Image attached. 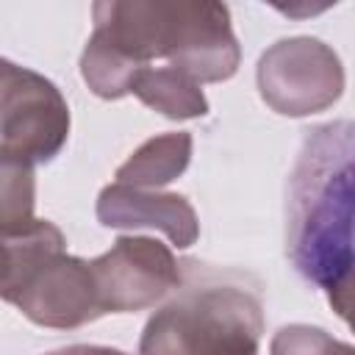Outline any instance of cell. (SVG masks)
I'll return each instance as SVG.
<instances>
[{
  "label": "cell",
  "mask_w": 355,
  "mask_h": 355,
  "mask_svg": "<svg viewBox=\"0 0 355 355\" xmlns=\"http://www.w3.org/2000/svg\"><path fill=\"white\" fill-rule=\"evenodd\" d=\"M263 3L288 19H311L330 11L338 0H263Z\"/></svg>",
  "instance_id": "4fadbf2b"
},
{
  "label": "cell",
  "mask_w": 355,
  "mask_h": 355,
  "mask_svg": "<svg viewBox=\"0 0 355 355\" xmlns=\"http://www.w3.org/2000/svg\"><path fill=\"white\" fill-rule=\"evenodd\" d=\"M191 133L186 130L153 136L141 147H136L133 155L116 169V180L144 189H161L186 172L191 161Z\"/></svg>",
  "instance_id": "30bf717a"
},
{
  "label": "cell",
  "mask_w": 355,
  "mask_h": 355,
  "mask_svg": "<svg viewBox=\"0 0 355 355\" xmlns=\"http://www.w3.org/2000/svg\"><path fill=\"white\" fill-rule=\"evenodd\" d=\"M33 200H36L33 166L22 161L0 158V227L3 233H14L36 222Z\"/></svg>",
  "instance_id": "8fae6325"
},
{
  "label": "cell",
  "mask_w": 355,
  "mask_h": 355,
  "mask_svg": "<svg viewBox=\"0 0 355 355\" xmlns=\"http://www.w3.org/2000/svg\"><path fill=\"white\" fill-rule=\"evenodd\" d=\"M327 291V302L330 308L338 313V319L347 322V327L355 333V272L344 275L341 280H336L333 286L324 288Z\"/></svg>",
  "instance_id": "7c38bea8"
},
{
  "label": "cell",
  "mask_w": 355,
  "mask_h": 355,
  "mask_svg": "<svg viewBox=\"0 0 355 355\" xmlns=\"http://www.w3.org/2000/svg\"><path fill=\"white\" fill-rule=\"evenodd\" d=\"M92 36L139 69L166 61L219 83L241 64L225 0H92Z\"/></svg>",
  "instance_id": "7a4b0ae2"
},
{
  "label": "cell",
  "mask_w": 355,
  "mask_h": 355,
  "mask_svg": "<svg viewBox=\"0 0 355 355\" xmlns=\"http://www.w3.org/2000/svg\"><path fill=\"white\" fill-rule=\"evenodd\" d=\"M3 300L33 324L75 330L103 316L92 261L67 252L64 233L36 219L3 233Z\"/></svg>",
  "instance_id": "277c9868"
},
{
  "label": "cell",
  "mask_w": 355,
  "mask_h": 355,
  "mask_svg": "<svg viewBox=\"0 0 355 355\" xmlns=\"http://www.w3.org/2000/svg\"><path fill=\"white\" fill-rule=\"evenodd\" d=\"M130 94L166 119H197L208 114V100L200 89V80L169 64L139 69Z\"/></svg>",
  "instance_id": "9c48e42d"
},
{
  "label": "cell",
  "mask_w": 355,
  "mask_h": 355,
  "mask_svg": "<svg viewBox=\"0 0 355 355\" xmlns=\"http://www.w3.org/2000/svg\"><path fill=\"white\" fill-rule=\"evenodd\" d=\"M97 219L103 227H155L178 250H186L200 236V222L191 202L175 191L144 189L114 180L97 197Z\"/></svg>",
  "instance_id": "ba28073f"
},
{
  "label": "cell",
  "mask_w": 355,
  "mask_h": 355,
  "mask_svg": "<svg viewBox=\"0 0 355 355\" xmlns=\"http://www.w3.org/2000/svg\"><path fill=\"white\" fill-rule=\"evenodd\" d=\"M286 255L319 288L355 272V122L336 119L305 133L288 175Z\"/></svg>",
  "instance_id": "6da1fadb"
},
{
  "label": "cell",
  "mask_w": 355,
  "mask_h": 355,
  "mask_svg": "<svg viewBox=\"0 0 355 355\" xmlns=\"http://www.w3.org/2000/svg\"><path fill=\"white\" fill-rule=\"evenodd\" d=\"M92 272L103 316L153 308L183 280L172 250L150 236H119L108 252L92 258Z\"/></svg>",
  "instance_id": "52a82bcc"
},
{
  "label": "cell",
  "mask_w": 355,
  "mask_h": 355,
  "mask_svg": "<svg viewBox=\"0 0 355 355\" xmlns=\"http://www.w3.org/2000/svg\"><path fill=\"white\" fill-rule=\"evenodd\" d=\"M69 139V105L44 75L3 61L0 89V158L22 164L53 161Z\"/></svg>",
  "instance_id": "8992f818"
},
{
  "label": "cell",
  "mask_w": 355,
  "mask_h": 355,
  "mask_svg": "<svg viewBox=\"0 0 355 355\" xmlns=\"http://www.w3.org/2000/svg\"><path fill=\"white\" fill-rule=\"evenodd\" d=\"M344 67L330 44L288 36L269 44L255 67L261 100L280 116H311L344 94Z\"/></svg>",
  "instance_id": "5b68a950"
},
{
  "label": "cell",
  "mask_w": 355,
  "mask_h": 355,
  "mask_svg": "<svg viewBox=\"0 0 355 355\" xmlns=\"http://www.w3.org/2000/svg\"><path fill=\"white\" fill-rule=\"evenodd\" d=\"M183 280L147 319L139 352H258L263 336V302L258 286L239 272H219L200 261H183Z\"/></svg>",
  "instance_id": "3957f363"
}]
</instances>
